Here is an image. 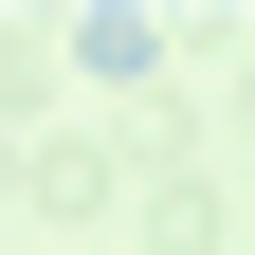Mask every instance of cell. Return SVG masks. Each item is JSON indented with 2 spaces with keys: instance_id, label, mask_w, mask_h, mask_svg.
Listing matches in <instances>:
<instances>
[{
  "instance_id": "6da1fadb",
  "label": "cell",
  "mask_w": 255,
  "mask_h": 255,
  "mask_svg": "<svg viewBox=\"0 0 255 255\" xmlns=\"http://www.w3.org/2000/svg\"><path fill=\"white\" fill-rule=\"evenodd\" d=\"M0 182H18V201H37L55 237H91V219L128 201V164H110V146H18V164H0Z\"/></svg>"
},
{
  "instance_id": "7a4b0ae2",
  "label": "cell",
  "mask_w": 255,
  "mask_h": 255,
  "mask_svg": "<svg viewBox=\"0 0 255 255\" xmlns=\"http://www.w3.org/2000/svg\"><path fill=\"white\" fill-rule=\"evenodd\" d=\"M146 237H164V255H237V201H219V164H164V182H146Z\"/></svg>"
},
{
  "instance_id": "3957f363",
  "label": "cell",
  "mask_w": 255,
  "mask_h": 255,
  "mask_svg": "<svg viewBox=\"0 0 255 255\" xmlns=\"http://www.w3.org/2000/svg\"><path fill=\"white\" fill-rule=\"evenodd\" d=\"M55 55H73V73H110V91H146V73H164V18H128V0H91V18H73Z\"/></svg>"
},
{
  "instance_id": "277c9868",
  "label": "cell",
  "mask_w": 255,
  "mask_h": 255,
  "mask_svg": "<svg viewBox=\"0 0 255 255\" xmlns=\"http://www.w3.org/2000/svg\"><path fill=\"white\" fill-rule=\"evenodd\" d=\"M55 91V37H0V110H37Z\"/></svg>"
}]
</instances>
